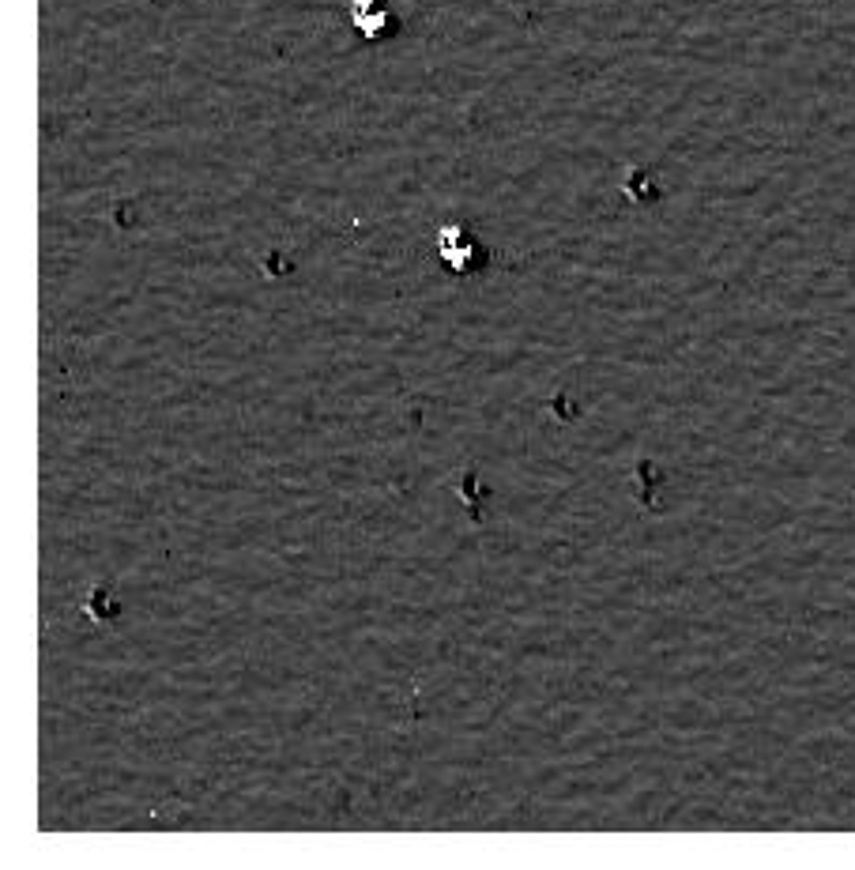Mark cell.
<instances>
[{"label":"cell","mask_w":855,"mask_h":870,"mask_svg":"<svg viewBox=\"0 0 855 870\" xmlns=\"http://www.w3.org/2000/svg\"><path fill=\"white\" fill-rule=\"evenodd\" d=\"M437 257L449 264L456 275H471L483 268V249L471 238L464 223H445L437 230Z\"/></svg>","instance_id":"cell-1"},{"label":"cell","mask_w":855,"mask_h":870,"mask_svg":"<svg viewBox=\"0 0 855 870\" xmlns=\"http://www.w3.org/2000/svg\"><path fill=\"white\" fill-rule=\"evenodd\" d=\"M351 27H355L366 42L388 38L396 31V16L388 12L381 0H351Z\"/></svg>","instance_id":"cell-2"},{"label":"cell","mask_w":855,"mask_h":870,"mask_svg":"<svg viewBox=\"0 0 855 870\" xmlns=\"http://www.w3.org/2000/svg\"><path fill=\"white\" fill-rule=\"evenodd\" d=\"M83 614L95 618V622H110V618H117V603H113L106 584H95V588L87 592V599H83Z\"/></svg>","instance_id":"cell-3"},{"label":"cell","mask_w":855,"mask_h":870,"mask_svg":"<svg viewBox=\"0 0 855 870\" xmlns=\"http://www.w3.org/2000/svg\"><path fill=\"white\" fill-rule=\"evenodd\" d=\"M456 494L464 498V505L471 509L475 520H483V505H479V498H486V490L475 483V471H460V475H456Z\"/></svg>","instance_id":"cell-4"}]
</instances>
